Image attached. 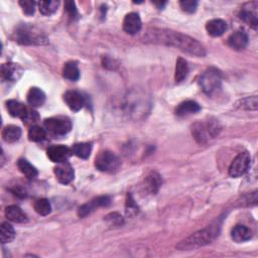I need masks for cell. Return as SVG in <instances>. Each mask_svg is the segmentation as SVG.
Wrapping results in <instances>:
<instances>
[{
  "mask_svg": "<svg viewBox=\"0 0 258 258\" xmlns=\"http://www.w3.org/2000/svg\"><path fill=\"white\" fill-rule=\"evenodd\" d=\"M145 40L147 42H151V44L174 47L196 56H204L206 55L205 47L200 44L197 39L170 30L151 28L147 32Z\"/></svg>",
  "mask_w": 258,
  "mask_h": 258,
  "instance_id": "cell-1",
  "label": "cell"
},
{
  "mask_svg": "<svg viewBox=\"0 0 258 258\" xmlns=\"http://www.w3.org/2000/svg\"><path fill=\"white\" fill-rule=\"evenodd\" d=\"M13 39L22 46H45L49 37L40 28L33 24H20L13 33Z\"/></svg>",
  "mask_w": 258,
  "mask_h": 258,
  "instance_id": "cell-2",
  "label": "cell"
},
{
  "mask_svg": "<svg viewBox=\"0 0 258 258\" xmlns=\"http://www.w3.org/2000/svg\"><path fill=\"white\" fill-rule=\"evenodd\" d=\"M218 228L217 227H208L203 229V230L197 231L193 233L191 236L187 237L181 241L177 245L179 250H193L198 249L203 246H206L216 238L218 235Z\"/></svg>",
  "mask_w": 258,
  "mask_h": 258,
  "instance_id": "cell-3",
  "label": "cell"
},
{
  "mask_svg": "<svg viewBox=\"0 0 258 258\" xmlns=\"http://www.w3.org/2000/svg\"><path fill=\"white\" fill-rule=\"evenodd\" d=\"M221 131V125L219 121L215 118L203 122H196L192 127V134L196 141L200 145H205L210 138L216 137Z\"/></svg>",
  "mask_w": 258,
  "mask_h": 258,
  "instance_id": "cell-4",
  "label": "cell"
},
{
  "mask_svg": "<svg viewBox=\"0 0 258 258\" xmlns=\"http://www.w3.org/2000/svg\"><path fill=\"white\" fill-rule=\"evenodd\" d=\"M221 82V72L216 68H210L205 71L199 80L201 88L208 95H212L213 93L216 92L220 88Z\"/></svg>",
  "mask_w": 258,
  "mask_h": 258,
  "instance_id": "cell-5",
  "label": "cell"
},
{
  "mask_svg": "<svg viewBox=\"0 0 258 258\" xmlns=\"http://www.w3.org/2000/svg\"><path fill=\"white\" fill-rule=\"evenodd\" d=\"M120 165L119 157L110 150L101 151L95 160V166L97 169L104 171V173H114L119 168Z\"/></svg>",
  "mask_w": 258,
  "mask_h": 258,
  "instance_id": "cell-6",
  "label": "cell"
},
{
  "mask_svg": "<svg viewBox=\"0 0 258 258\" xmlns=\"http://www.w3.org/2000/svg\"><path fill=\"white\" fill-rule=\"evenodd\" d=\"M251 166V155L248 151L239 153L229 166V175L232 178H239L247 173Z\"/></svg>",
  "mask_w": 258,
  "mask_h": 258,
  "instance_id": "cell-7",
  "label": "cell"
},
{
  "mask_svg": "<svg viewBox=\"0 0 258 258\" xmlns=\"http://www.w3.org/2000/svg\"><path fill=\"white\" fill-rule=\"evenodd\" d=\"M45 127L55 135H65L71 131L72 122L68 117H51L45 120Z\"/></svg>",
  "mask_w": 258,
  "mask_h": 258,
  "instance_id": "cell-8",
  "label": "cell"
},
{
  "mask_svg": "<svg viewBox=\"0 0 258 258\" xmlns=\"http://www.w3.org/2000/svg\"><path fill=\"white\" fill-rule=\"evenodd\" d=\"M143 97L146 96H139L134 95L130 96L128 98V101L125 104V108L127 113L129 114H134V115H141V114H145L147 112V107L149 105L147 101V98L145 99Z\"/></svg>",
  "mask_w": 258,
  "mask_h": 258,
  "instance_id": "cell-9",
  "label": "cell"
},
{
  "mask_svg": "<svg viewBox=\"0 0 258 258\" xmlns=\"http://www.w3.org/2000/svg\"><path fill=\"white\" fill-rule=\"evenodd\" d=\"M111 203V200L109 197L107 196H101V197H97L95 199H93L90 202L84 204L83 206H81L78 210V215L79 217H86L88 216L89 214H91L92 212H94L96 209L100 208V207H107L109 206Z\"/></svg>",
  "mask_w": 258,
  "mask_h": 258,
  "instance_id": "cell-10",
  "label": "cell"
},
{
  "mask_svg": "<svg viewBox=\"0 0 258 258\" xmlns=\"http://www.w3.org/2000/svg\"><path fill=\"white\" fill-rule=\"evenodd\" d=\"M1 79L5 82H17L20 79L23 74V69L14 63H7L1 66Z\"/></svg>",
  "mask_w": 258,
  "mask_h": 258,
  "instance_id": "cell-11",
  "label": "cell"
},
{
  "mask_svg": "<svg viewBox=\"0 0 258 258\" xmlns=\"http://www.w3.org/2000/svg\"><path fill=\"white\" fill-rule=\"evenodd\" d=\"M54 171L56 179L63 184H68L71 182H73L75 177L74 168L68 162L58 164V166L55 167Z\"/></svg>",
  "mask_w": 258,
  "mask_h": 258,
  "instance_id": "cell-12",
  "label": "cell"
},
{
  "mask_svg": "<svg viewBox=\"0 0 258 258\" xmlns=\"http://www.w3.org/2000/svg\"><path fill=\"white\" fill-rule=\"evenodd\" d=\"M72 153H73L72 149L65 146H54L49 147V149L47 150L48 157L53 163L55 164L67 162Z\"/></svg>",
  "mask_w": 258,
  "mask_h": 258,
  "instance_id": "cell-13",
  "label": "cell"
},
{
  "mask_svg": "<svg viewBox=\"0 0 258 258\" xmlns=\"http://www.w3.org/2000/svg\"><path fill=\"white\" fill-rule=\"evenodd\" d=\"M64 100L69 108L76 112L81 110L86 104L85 97L80 92L74 90L67 91L64 95Z\"/></svg>",
  "mask_w": 258,
  "mask_h": 258,
  "instance_id": "cell-14",
  "label": "cell"
},
{
  "mask_svg": "<svg viewBox=\"0 0 258 258\" xmlns=\"http://www.w3.org/2000/svg\"><path fill=\"white\" fill-rule=\"evenodd\" d=\"M142 22L139 14L136 12H130L126 14L123 21V30L129 35H135L140 32Z\"/></svg>",
  "mask_w": 258,
  "mask_h": 258,
  "instance_id": "cell-15",
  "label": "cell"
},
{
  "mask_svg": "<svg viewBox=\"0 0 258 258\" xmlns=\"http://www.w3.org/2000/svg\"><path fill=\"white\" fill-rule=\"evenodd\" d=\"M228 45L235 51L244 50L248 45V37L245 32L237 31L228 38Z\"/></svg>",
  "mask_w": 258,
  "mask_h": 258,
  "instance_id": "cell-16",
  "label": "cell"
},
{
  "mask_svg": "<svg viewBox=\"0 0 258 258\" xmlns=\"http://www.w3.org/2000/svg\"><path fill=\"white\" fill-rule=\"evenodd\" d=\"M252 4L253 2L250 3V8L247 6H245L244 8H243L241 10V12L239 13V18L246 22L247 24H249L251 27H253L254 30H256L257 26H258V18H257V11H256V8H257V2L254 3V6L252 7Z\"/></svg>",
  "mask_w": 258,
  "mask_h": 258,
  "instance_id": "cell-17",
  "label": "cell"
},
{
  "mask_svg": "<svg viewBox=\"0 0 258 258\" xmlns=\"http://www.w3.org/2000/svg\"><path fill=\"white\" fill-rule=\"evenodd\" d=\"M6 218L14 223H25L27 222V216L23 213V211L16 205H11L6 207L5 209Z\"/></svg>",
  "mask_w": 258,
  "mask_h": 258,
  "instance_id": "cell-18",
  "label": "cell"
},
{
  "mask_svg": "<svg viewBox=\"0 0 258 258\" xmlns=\"http://www.w3.org/2000/svg\"><path fill=\"white\" fill-rule=\"evenodd\" d=\"M27 103L33 107H40L46 102V94L39 88H31L27 93Z\"/></svg>",
  "mask_w": 258,
  "mask_h": 258,
  "instance_id": "cell-19",
  "label": "cell"
},
{
  "mask_svg": "<svg viewBox=\"0 0 258 258\" xmlns=\"http://www.w3.org/2000/svg\"><path fill=\"white\" fill-rule=\"evenodd\" d=\"M206 30L212 37H221L227 30V23L222 19H212L207 22Z\"/></svg>",
  "mask_w": 258,
  "mask_h": 258,
  "instance_id": "cell-20",
  "label": "cell"
},
{
  "mask_svg": "<svg viewBox=\"0 0 258 258\" xmlns=\"http://www.w3.org/2000/svg\"><path fill=\"white\" fill-rule=\"evenodd\" d=\"M232 239L237 243H242L251 239L252 232L250 229L244 225H236L231 231Z\"/></svg>",
  "mask_w": 258,
  "mask_h": 258,
  "instance_id": "cell-21",
  "label": "cell"
},
{
  "mask_svg": "<svg viewBox=\"0 0 258 258\" xmlns=\"http://www.w3.org/2000/svg\"><path fill=\"white\" fill-rule=\"evenodd\" d=\"M201 110V106L193 100H187L182 102L176 109V114L178 116H185L190 114L197 113Z\"/></svg>",
  "mask_w": 258,
  "mask_h": 258,
  "instance_id": "cell-22",
  "label": "cell"
},
{
  "mask_svg": "<svg viewBox=\"0 0 258 258\" xmlns=\"http://www.w3.org/2000/svg\"><path fill=\"white\" fill-rule=\"evenodd\" d=\"M162 184H163L162 177L157 173H155V171H152V173H150L145 180L146 189L150 194H153V195L159 192Z\"/></svg>",
  "mask_w": 258,
  "mask_h": 258,
  "instance_id": "cell-23",
  "label": "cell"
},
{
  "mask_svg": "<svg viewBox=\"0 0 258 258\" xmlns=\"http://www.w3.org/2000/svg\"><path fill=\"white\" fill-rule=\"evenodd\" d=\"M6 108L12 117H18L21 119L25 116L27 112V108L20 102L17 101V100H8L6 102Z\"/></svg>",
  "mask_w": 258,
  "mask_h": 258,
  "instance_id": "cell-24",
  "label": "cell"
},
{
  "mask_svg": "<svg viewBox=\"0 0 258 258\" xmlns=\"http://www.w3.org/2000/svg\"><path fill=\"white\" fill-rule=\"evenodd\" d=\"M21 136V129L16 125H7L2 130V138L7 143L17 142Z\"/></svg>",
  "mask_w": 258,
  "mask_h": 258,
  "instance_id": "cell-25",
  "label": "cell"
},
{
  "mask_svg": "<svg viewBox=\"0 0 258 258\" xmlns=\"http://www.w3.org/2000/svg\"><path fill=\"white\" fill-rule=\"evenodd\" d=\"M72 152L75 154L76 156L80 157V159H88L92 151V143L90 142H81V143H76L73 147H72Z\"/></svg>",
  "mask_w": 258,
  "mask_h": 258,
  "instance_id": "cell-26",
  "label": "cell"
},
{
  "mask_svg": "<svg viewBox=\"0 0 258 258\" xmlns=\"http://www.w3.org/2000/svg\"><path fill=\"white\" fill-rule=\"evenodd\" d=\"M63 77L70 81H78L80 71L76 62H68L63 69Z\"/></svg>",
  "mask_w": 258,
  "mask_h": 258,
  "instance_id": "cell-27",
  "label": "cell"
},
{
  "mask_svg": "<svg viewBox=\"0 0 258 258\" xmlns=\"http://www.w3.org/2000/svg\"><path fill=\"white\" fill-rule=\"evenodd\" d=\"M18 169L21 171V173L27 178V179H35L37 177L38 171L37 169L30 163L26 161L25 159H20L18 162Z\"/></svg>",
  "mask_w": 258,
  "mask_h": 258,
  "instance_id": "cell-28",
  "label": "cell"
},
{
  "mask_svg": "<svg viewBox=\"0 0 258 258\" xmlns=\"http://www.w3.org/2000/svg\"><path fill=\"white\" fill-rule=\"evenodd\" d=\"M189 73V66L188 63L183 58H179L177 61L176 66V73H175V80L177 83L183 82L185 78H187Z\"/></svg>",
  "mask_w": 258,
  "mask_h": 258,
  "instance_id": "cell-29",
  "label": "cell"
},
{
  "mask_svg": "<svg viewBox=\"0 0 258 258\" xmlns=\"http://www.w3.org/2000/svg\"><path fill=\"white\" fill-rule=\"evenodd\" d=\"M38 9L42 16L50 17L54 14L60 5V1H55V0H49V1H39L37 3Z\"/></svg>",
  "mask_w": 258,
  "mask_h": 258,
  "instance_id": "cell-30",
  "label": "cell"
},
{
  "mask_svg": "<svg viewBox=\"0 0 258 258\" xmlns=\"http://www.w3.org/2000/svg\"><path fill=\"white\" fill-rule=\"evenodd\" d=\"M0 238H1V243H3V244L11 242L16 238V231H14L12 225L7 222L2 223L1 229H0Z\"/></svg>",
  "mask_w": 258,
  "mask_h": 258,
  "instance_id": "cell-31",
  "label": "cell"
},
{
  "mask_svg": "<svg viewBox=\"0 0 258 258\" xmlns=\"http://www.w3.org/2000/svg\"><path fill=\"white\" fill-rule=\"evenodd\" d=\"M47 137V132L42 127L38 125H33L28 130V139L34 142L44 141Z\"/></svg>",
  "mask_w": 258,
  "mask_h": 258,
  "instance_id": "cell-32",
  "label": "cell"
},
{
  "mask_svg": "<svg viewBox=\"0 0 258 258\" xmlns=\"http://www.w3.org/2000/svg\"><path fill=\"white\" fill-rule=\"evenodd\" d=\"M35 210L41 216H47L52 211V206L48 199H39L35 203Z\"/></svg>",
  "mask_w": 258,
  "mask_h": 258,
  "instance_id": "cell-33",
  "label": "cell"
},
{
  "mask_svg": "<svg viewBox=\"0 0 258 258\" xmlns=\"http://www.w3.org/2000/svg\"><path fill=\"white\" fill-rule=\"evenodd\" d=\"M257 105H258L257 97L252 96V97H247L242 100H239L236 104V107L240 109H245V110H256Z\"/></svg>",
  "mask_w": 258,
  "mask_h": 258,
  "instance_id": "cell-34",
  "label": "cell"
},
{
  "mask_svg": "<svg viewBox=\"0 0 258 258\" xmlns=\"http://www.w3.org/2000/svg\"><path fill=\"white\" fill-rule=\"evenodd\" d=\"M125 212H126V215L128 217H133L135 216V215L138 213V206L137 204L135 203V201L132 197L131 194H128L127 195V199H126V206H125Z\"/></svg>",
  "mask_w": 258,
  "mask_h": 258,
  "instance_id": "cell-35",
  "label": "cell"
},
{
  "mask_svg": "<svg viewBox=\"0 0 258 258\" xmlns=\"http://www.w3.org/2000/svg\"><path fill=\"white\" fill-rule=\"evenodd\" d=\"M65 10L72 20H76L79 18V12L74 1H66Z\"/></svg>",
  "mask_w": 258,
  "mask_h": 258,
  "instance_id": "cell-36",
  "label": "cell"
},
{
  "mask_svg": "<svg viewBox=\"0 0 258 258\" xmlns=\"http://www.w3.org/2000/svg\"><path fill=\"white\" fill-rule=\"evenodd\" d=\"M105 221L110 226H121L124 223L123 217L118 213H110L105 217Z\"/></svg>",
  "mask_w": 258,
  "mask_h": 258,
  "instance_id": "cell-37",
  "label": "cell"
},
{
  "mask_svg": "<svg viewBox=\"0 0 258 258\" xmlns=\"http://www.w3.org/2000/svg\"><path fill=\"white\" fill-rule=\"evenodd\" d=\"M19 5L26 16H33L36 10L37 2L33 1V0H21L19 1Z\"/></svg>",
  "mask_w": 258,
  "mask_h": 258,
  "instance_id": "cell-38",
  "label": "cell"
},
{
  "mask_svg": "<svg viewBox=\"0 0 258 258\" xmlns=\"http://www.w3.org/2000/svg\"><path fill=\"white\" fill-rule=\"evenodd\" d=\"M182 9L188 13H194L198 7V1L196 0H183L180 2Z\"/></svg>",
  "mask_w": 258,
  "mask_h": 258,
  "instance_id": "cell-39",
  "label": "cell"
},
{
  "mask_svg": "<svg viewBox=\"0 0 258 258\" xmlns=\"http://www.w3.org/2000/svg\"><path fill=\"white\" fill-rule=\"evenodd\" d=\"M38 120V114L36 111H32V110H28L25 114V116L22 118V121L25 122L26 124H30V123H37Z\"/></svg>",
  "mask_w": 258,
  "mask_h": 258,
  "instance_id": "cell-40",
  "label": "cell"
},
{
  "mask_svg": "<svg viewBox=\"0 0 258 258\" xmlns=\"http://www.w3.org/2000/svg\"><path fill=\"white\" fill-rule=\"evenodd\" d=\"M12 193H13L14 195H17V196L20 197V198H24V197H26V192H25V190H23V189L20 188V187L14 188V189L12 190Z\"/></svg>",
  "mask_w": 258,
  "mask_h": 258,
  "instance_id": "cell-41",
  "label": "cell"
},
{
  "mask_svg": "<svg viewBox=\"0 0 258 258\" xmlns=\"http://www.w3.org/2000/svg\"><path fill=\"white\" fill-rule=\"evenodd\" d=\"M154 5H156L157 6V8H160V9H162V8H164V6L166 4V1H164V2H156V1H154V2H152Z\"/></svg>",
  "mask_w": 258,
  "mask_h": 258,
  "instance_id": "cell-42",
  "label": "cell"
}]
</instances>
